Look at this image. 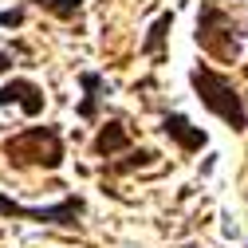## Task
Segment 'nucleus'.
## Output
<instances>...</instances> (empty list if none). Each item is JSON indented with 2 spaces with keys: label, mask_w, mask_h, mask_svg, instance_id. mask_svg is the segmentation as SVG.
Masks as SVG:
<instances>
[{
  "label": "nucleus",
  "mask_w": 248,
  "mask_h": 248,
  "mask_svg": "<svg viewBox=\"0 0 248 248\" xmlns=\"http://www.w3.org/2000/svg\"><path fill=\"white\" fill-rule=\"evenodd\" d=\"M197 44L201 51H209L213 59H221V63H232L240 59V36H236V24L213 4L205 0L201 4V16H197Z\"/></svg>",
  "instance_id": "7ed1b4c3"
},
{
  "label": "nucleus",
  "mask_w": 248,
  "mask_h": 248,
  "mask_svg": "<svg viewBox=\"0 0 248 248\" xmlns=\"http://www.w3.org/2000/svg\"><path fill=\"white\" fill-rule=\"evenodd\" d=\"M0 217H24V221H47V225H79L83 197H63L59 205H47V209H32V205H20L12 197H0Z\"/></svg>",
  "instance_id": "20e7f679"
},
{
  "label": "nucleus",
  "mask_w": 248,
  "mask_h": 248,
  "mask_svg": "<svg viewBox=\"0 0 248 248\" xmlns=\"http://www.w3.org/2000/svg\"><path fill=\"white\" fill-rule=\"evenodd\" d=\"M8 103H16L24 114H40L44 110V91L32 79H12V83L0 87V107H8Z\"/></svg>",
  "instance_id": "39448f33"
},
{
  "label": "nucleus",
  "mask_w": 248,
  "mask_h": 248,
  "mask_svg": "<svg viewBox=\"0 0 248 248\" xmlns=\"http://www.w3.org/2000/svg\"><path fill=\"white\" fill-rule=\"evenodd\" d=\"M36 8H44V12L59 16V20H71V16L83 8V0H36Z\"/></svg>",
  "instance_id": "9d476101"
},
{
  "label": "nucleus",
  "mask_w": 248,
  "mask_h": 248,
  "mask_svg": "<svg viewBox=\"0 0 248 248\" xmlns=\"http://www.w3.org/2000/svg\"><path fill=\"white\" fill-rule=\"evenodd\" d=\"M162 130H166V138H173L185 154H193V150H201V146L209 142V134H205L201 126H193V122L185 118V114H166Z\"/></svg>",
  "instance_id": "423d86ee"
},
{
  "label": "nucleus",
  "mask_w": 248,
  "mask_h": 248,
  "mask_svg": "<svg viewBox=\"0 0 248 248\" xmlns=\"http://www.w3.org/2000/svg\"><path fill=\"white\" fill-rule=\"evenodd\" d=\"M8 162L16 166H40V170H59L63 166V138L55 126H28L4 142Z\"/></svg>",
  "instance_id": "f03ea898"
},
{
  "label": "nucleus",
  "mask_w": 248,
  "mask_h": 248,
  "mask_svg": "<svg viewBox=\"0 0 248 248\" xmlns=\"http://www.w3.org/2000/svg\"><path fill=\"white\" fill-rule=\"evenodd\" d=\"M126 146H130L126 126H122V122H107V126L99 130V138L91 142V154H95V158H114V154L126 150Z\"/></svg>",
  "instance_id": "0eeeda50"
},
{
  "label": "nucleus",
  "mask_w": 248,
  "mask_h": 248,
  "mask_svg": "<svg viewBox=\"0 0 248 248\" xmlns=\"http://www.w3.org/2000/svg\"><path fill=\"white\" fill-rule=\"evenodd\" d=\"M170 28H173V12L158 16L154 28H150V36H146V44H142V51H146V55H162V44H166V36H170Z\"/></svg>",
  "instance_id": "1a4fd4ad"
},
{
  "label": "nucleus",
  "mask_w": 248,
  "mask_h": 248,
  "mask_svg": "<svg viewBox=\"0 0 248 248\" xmlns=\"http://www.w3.org/2000/svg\"><path fill=\"white\" fill-rule=\"evenodd\" d=\"M8 67H12V55H8V51H4V47H0V75H4V71H8Z\"/></svg>",
  "instance_id": "f8f14e48"
},
{
  "label": "nucleus",
  "mask_w": 248,
  "mask_h": 248,
  "mask_svg": "<svg viewBox=\"0 0 248 248\" xmlns=\"http://www.w3.org/2000/svg\"><path fill=\"white\" fill-rule=\"evenodd\" d=\"M24 16H28L24 8H12V12H0V28H20V24H24Z\"/></svg>",
  "instance_id": "9b49d317"
},
{
  "label": "nucleus",
  "mask_w": 248,
  "mask_h": 248,
  "mask_svg": "<svg viewBox=\"0 0 248 248\" xmlns=\"http://www.w3.org/2000/svg\"><path fill=\"white\" fill-rule=\"evenodd\" d=\"M79 87L87 91V99L75 107V110H79V118H95L99 99H103V91H107V79H103V75H95V71H83V75H79Z\"/></svg>",
  "instance_id": "6e6552de"
},
{
  "label": "nucleus",
  "mask_w": 248,
  "mask_h": 248,
  "mask_svg": "<svg viewBox=\"0 0 248 248\" xmlns=\"http://www.w3.org/2000/svg\"><path fill=\"white\" fill-rule=\"evenodd\" d=\"M189 83H193V91H197V99H201L217 118L229 122V130H244V126H248V107L240 103V95H236V87H232L229 75L213 71V67H193V71H189Z\"/></svg>",
  "instance_id": "f257e3e1"
}]
</instances>
